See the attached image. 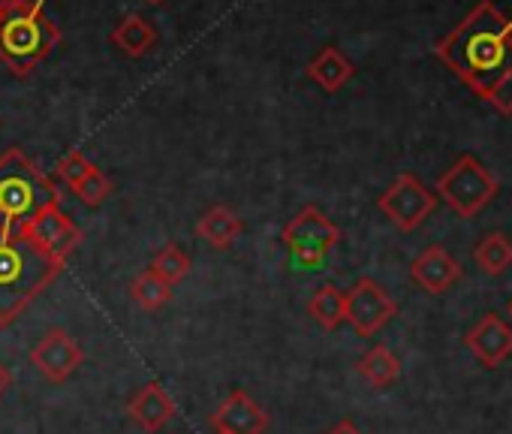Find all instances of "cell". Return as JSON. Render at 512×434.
Returning <instances> with one entry per match:
<instances>
[{
	"label": "cell",
	"instance_id": "obj_1",
	"mask_svg": "<svg viewBox=\"0 0 512 434\" xmlns=\"http://www.w3.org/2000/svg\"><path fill=\"white\" fill-rule=\"evenodd\" d=\"M434 52L476 97L488 100L491 88L512 70V16L482 0Z\"/></svg>",
	"mask_w": 512,
	"mask_h": 434
},
{
	"label": "cell",
	"instance_id": "obj_2",
	"mask_svg": "<svg viewBox=\"0 0 512 434\" xmlns=\"http://www.w3.org/2000/svg\"><path fill=\"white\" fill-rule=\"evenodd\" d=\"M64 272L19 230L0 227V329L13 326Z\"/></svg>",
	"mask_w": 512,
	"mask_h": 434
},
{
	"label": "cell",
	"instance_id": "obj_3",
	"mask_svg": "<svg viewBox=\"0 0 512 434\" xmlns=\"http://www.w3.org/2000/svg\"><path fill=\"white\" fill-rule=\"evenodd\" d=\"M61 43L58 25L46 16V0H0V61L28 76Z\"/></svg>",
	"mask_w": 512,
	"mask_h": 434
},
{
	"label": "cell",
	"instance_id": "obj_4",
	"mask_svg": "<svg viewBox=\"0 0 512 434\" xmlns=\"http://www.w3.org/2000/svg\"><path fill=\"white\" fill-rule=\"evenodd\" d=\"M61 202L58 184L25 151L0 154V227L22 230L46 208Z\"/></svg>",
	"mask_w": 512,
	"mask_h": 434
},
{
	"label": "cell",
	"instance_id": "obj_5",
	"mask_svg": "<svg viewBox=\"0 0 512 434\" xmlns=\"http://www.w3.org/2000/svg\"><path fill=\"white\" fill-rule=\"evenodd\" d=\"M437 193L458 217H476L497 196V178L473 154H461L437 178Z\"/></svg>",
	"mask_w": 512,
	"mask_h": 434
},
{
	"label": "cell",
	"instance_id": "obj_6",
	"mask_svg": "<svg viewBox=\"0 0 512 434\" xmlns=\"http://www.w3.org/2000/svg\"><path fill=\"white\" fill-rule=\"evenodd\" d=\"M281 242L299 266L320 269L326 257L338 248L341 230L335 227V221L326 211H320L317 205H305L287 221Z\"/></svg>",
	"mask_w": 512,
	"mask_h": 434
},
{
	"label": "cell",
	"instance_id": "obj_7",
	"mask_svg": "<svg viewBox=\"0 0 512 434\" xmlns=\"http://www.w3.org/2000/svg\"><path fill=\"white\" fill-rule=\"evenodd\" d=\"M437 205V193H431L416 175L404 172L398 175L377 199V208L389 217V221L401 233H413L416 227L425 224V217H431Z\"/></svg>",
	"mask_w": 512,
	"mask_h": 434
},
{
	"label": "cell",
	"instance_id": "obj_8",
	"mask_svg": "<svg viewBox=\"0 0 512 434\" xmlns=\"http://www.w3.org/2000/svg\"><path fill=\"white\" fill-rule=\"evenodd\" d=\"M37 251H43L46 257H52L55 263H64L70 260V254L82 245V230L70 221V217L61 211V202L55 205H46L34 221H28L22 230H19Z\"/></svg>",
	"mask_w": 512,
	"mask_h": 434
},
{
	"label": "cell",
	"instance_id": "obj_9",
	"mask_svg": "<svg viewBox=\"0 0 512 434\" xmlns=\"http://www.w3.org/2000/svg\"><path fill=\"white\" fill-rule=\"evenodd\" d=\"M395 314V299L374 278H362L350 293H344V323H350L362 338L377 335Z\"/></svg>",
	"mask_w": 512,
	"mask_h": 434
},
{
	"label": "cell",
	"instance_id": "obj_10",
	"mask_svg": "<svg viewBox=\"0 0 512 434\" xmlns=\"http://www.w3.org/2000/svg\"><path fill=\"white\" fill-rule=\"evenodd\" d=\"M82 359H85V356H82V347L76 344V338H73L67 329H52V332H46V335L34 344V350H31L34 368H37L46 380H52V383L70 380V377L79 371Z\"/></svg>",
	"mask_w": 512,
	"mask_h": 434
},
{
	"label": "cell",
	"instance_id": "obj_11",
	"mask_svg": "<svg viewBox=\"0 0 512 434\" xmlns=\"http://www.w3.org/2000/svg\"><path fill=\"white\" fill-rule=\"evenodd\" d=\"M211 428L223 434H266L269 416L247 392L235 389L226 395V401L211 413Z\"/></svg>",
	"mask_w": 512,
	"mask_h": 434
},
{
	"label": "cell",
	"instance_id": "obj_12",
	"mask_svg": "<svg viewBox=\"0 0 512 434\" xmlns=\"http://www.w3.org/2000/svg\"><path fill=\"white\" fill-rule=\"evenodd\" d=\"M464 344L485 368H497L500 362H506L512 356V326L497 314H485L467 332Z\"/></svg>",
	"mask_w": 512,
	"mask_h": 434
},
{
	"label": "cell",
	"instance_id": "obj_13",
	"mask_svg": "<svg viewBox=\"0 0 512 434\" xmlns=\"http://www.w3.org/2000/svg\"><path fill=\"white\" fill-rule=\"evenodd\" d=\"M410 278H413L425 293L440 296V293H446L449 287H455V284L461 281V266H458V260H455L449 251H443L440 245H431V248H425V251L413 260Z\"/></svg>",
	"mask_w": 512,
	"mask_h": 434
},
{
	"label": "cell",
	"instance_id": "obj_14",
	"mask_svg": "<svg viewBox=\"0 0 512 434\" xmlns=\"http://www.w3.org/2000/svg\"><path fill=\"white\" fill-rule=\"evenodd\" d=\"M127 416L148 434L163 431L172 416H175V401L166 395L160 383H145L130 401H127Z\"/></svg>",
	"mask_w": 512,
	"mask_h": 434
},
{
	"label": "cell",
	"instance_id": "obj_15",
	"mask_svg": "<svg viewBox=\"0 0 512 434\" xmlns=\"http://www.w3.org/2000/svg\"><path fill=\"white\" fill-rule=\"evenodd\" d=\"M241 230H244L241 217H238L232 208H226V205L208 208V211L199 217V221H196V236H199L202 242H208L211 248H217V251L232 248V242L241 236Z\"/></svg>",
	"mask_w": 512,
	"mask_h": 434
},
{
	"label": "cell",
	"instance_id": "obj_16",
	"mask_svg": "<svg viewBox=\"0 0 512 434\" xmlns=\"http://www.w3.org/2000/svg\"><path fill=\"white\" fill-rule=\"evenodd\" d=\"M353 73H356V67H353L350 58H347L341 49H335V46L323 49V52L308 64V76H311L323 91H329V94L341 91V88L353 79Z\"/></svg>",
	"mask_w": 512,
	"mask_h": 434
},
{
	"label": "cell",
	"instance_id": "obj_17",
	"mask_svg": "<svg viewBox=\"0 0 512 434\" xmlns=\"http://www.w3.org/2000/svg\"><path fill=\"white\" fill-rule=\"evenodd\" d=\"M112 43H115V49H121L130 58H145L157 43V31L148 19H142L139 13H130L115 25Z\"/></svg>",
	"mask_w": 512,
	"mask_h": 434
},
{
	"label": "cell",
	"instance_id": "obj_18",
	"mask_svg": "<svg viewBox=\"0 0 512 434\" xmlns=\"http://www.w3.org/2000/svg\"><path fill=\"white\" fill-rule=\"evenodd\" d=\"M359 374L374 386V389H383L389 383H395L401 377V359L386 347V344H377L371 347L362 359H359Z\"/></svg>",
	"mask_w": 512,
	"mask_h": 434
},
{
	"label": "cell",
	"instance_id": "obj_19",
	"mask_svg": "<svg viewBox=\"0 0 512 434\" xmlns=\"http://www.w3.org/2000/svg\"><path fill=\"white\" fill-rule=\"evenodd\" d=\"M308 314L311 320L326 329V332H335L341 323H344V293L335 287V284H323L311 299H308Z\"/></svg>",
	"mask_w": 512,
	"mask_h": 434
},
{
	"label": "cell",
	"instance_id": "obj_20",
	"mask_svg": "<svg viewBox=\"0 0 512 434\" xmlns=\"http://www.w3.org/2000/svg\"><path fill=\"white\" fill-rule=\"evenodd\" d=\"M473 260H476V266H479L485 275L497 278V275H503V272L512 266V242H509L503 233H491V236H485V239L476 245Z\"/></svg>",
	"mask_w": 512,
	"mask_h": 434
},
{
	"label": "cell",
	"instance_id": "obj_21",
	"mask_svg": "<svg viewBox=\"0 0 512 434\" xmlns=\"http://www.w3.org/2000/svg\"><path fill=\"white\" fill-rule=\"evenodd\" d=\"M130 299L142 308V311H160L169 299H172V287L166 281H160L151 269L139 272L130 284Z\"/></svg>",
	"mask_w": 512,
	"mask_h": 434
},
{
	"label": "cell",
	"instance_id": "obj_22",
	"mask_svg": "<svg viewBox=\"0 0 512 434\" xmlns=\"http://www.w3.org/2000/svg\"><path fill=\"white\" fill-rule=\"evenodd\" d=\"M148 269H151L160 281H166L169 287H175V284H181V281L187 278V272H190V257H187L178 245H166V248L157 251V257L151 260Z\"/></svg>",
	"mask_w": 512,
	"mask_h": 434
},
{
	"label": "cell",
	"instance_id": "obj_23",
	"mask_svg": "<svg viewBox=\"0 0 512 434\" xmlns=\"http://www.w3.org/2000/svg\"><path fill=\"white\" fill-rule=\"evenodd\" d=\"M73 190H76V196H79L88 208H100V205L109 199V193H112V181H109V175H103V172L94 166Z\"/></svg>",
	"mask_w": 512,
	"mask_h": 434
},
{
	"label": "cell",
	"instance_id": "obj_24",
	"mask_svg": "<svg viewBox=\"0 0 512 434\" xmlns=\"http://www.w3.org/2000/svg\"><path fill=\"white\" fill-rule=\"evenodd\" d=\"M91 169H94V163H91L82 151H70L67 157H61V163H58V169H55V172H58L70 187H76V184L91 172Z\"/></svg>",
	"mask_w": 512,
	"mask_h": 434
},
{
	"label": "cell",
	"instance_id": "obj_25",
	"mask_svg": "<svg viewBox=\"0 0 512 434\" xmlns=\"http://www.w3.org/2000/svg\"><path fill=\"white\" fill-rule=\"evenodd\" d=\"M488 103H491L500 115H512V70L503 73V79L491 88Z\"/></svg>",
	"mask_w": 512,
	"mask_h": 434
},
{
	"label": "cell",
	"instance_id": "obj_26",
	"mask_svg": "<svg viewBox=\"0 0 512 434\" xmlns=\"http://www.w3.org/2000/svg\"><path fill=\"white\" fill-rule=\"evenodd\" d=\"M329 434H362V431H359V425H356L353 419H341Z\"/></svg>",
	"mask_w": 512,
	"mask_h": 434
},
{
	"label": "cell",
	"instance_id": "obj_27",
	"mask_svg": "<svg viewBox=\"0 0 512 434\" xmlns=\"http://www.w3.org/2000/svg\"><path fill=\"white\" fill-rule=\"evenodd\" d=\"M10 383H13V377H10V371L4 368V362H0V398H4V392L10 389Z\"/></svg>",
	"mask_w": 512,
	"mask_h": 434
},
{
	"label": "cell",
	"instance_id": "obj_28",
	"mask_svg": "<svg viewBox=\"0 0 512 434\" xmlns=\"http://www.w3.org/2000/svg\"><path fill=\"white\" fill-rule=\"evenodd\" d=\"M148 4H163V0H148Z\"/></svg>",
	"mask_w": 512,
	"mask_h": 434
},
{
	"label": "cell",
	"instance_id": "obj_29",
	"mask_svg": "<svg viewBox=\"0 0 512 434\" xmlns=\"http://www.w3.org/2000/svg\"><path fill=\"white\" fill-rule=\"evenodd\" d=\"M509 314H512V302H509Z\"/></svg>",
	"mask_w": 512,
	"mask_h": 434
},
{
	"label": "cell",
	"instance_id": "obj_30",
	"mask_svg": "<svg viewBox=\"0 0 512 434\" xmlns=\"http://www.w3.org/2000/svg\"><path fill=\"white\" fill-rule=\"evenodd\" d=\"M214 434H223V431H214Z\"/></svg>",
	"mask_w": 512,
	"mask_h": 434
}]
</instances>
